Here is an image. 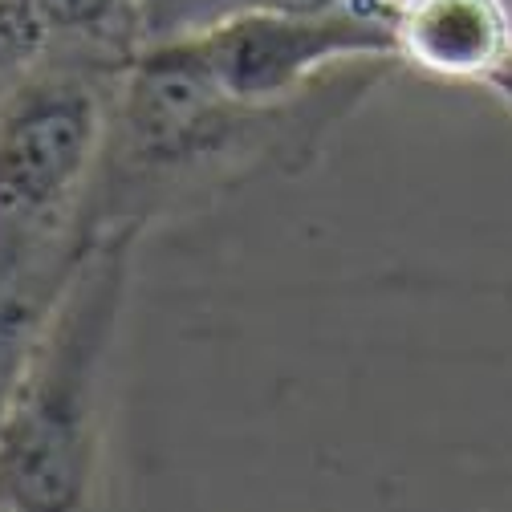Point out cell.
Segmentation results:
<instances>
[{
  "label": "cell",
  "mask_w": 512,
  "mask_h": 512,
  "mask_svg": "<svg viewBox=\"0 0 512 512\" xmlns=\"http://www.w3.org/2000/svg\"><path fill=\"white\" fill-rule=\"evenodd\" d=\"M126 61L57 53L0 94V269L66 273Z\"/></svg>",
  "instance_id": "cell-3"
},
{
  "label": "cell",
  "mask_w": 512,
  "mask_h": 512,
  "mask_svg": "<svg viewBox=\"0 0 512 512\" xmlns=\"http://www.w3.org/2000/svg\"><path fill=\"white\" fill-rule=\"evenodd\" d=\"M200 61L212 82L248 102H285L354 61H395L391 13H228L200 29L167 33Z\"/></svg>",
  "instance_id": "cell-4"
},
{
  "label": "cell",
  "mask_w": 512,
  "mask_h": 512,
  "mask_svg": "<svg viewBox=\"0 0 512 512\" xmlns=\"http://www.w3.org/2000/svg\"><path fill=\"white\" fill-rule=\"evenodd\" d=\"M395 61L431 82L488 86L512 57L508 0H395Z\"/></svg>",
  "instance_id": "cell-5"
},
{
  "label": "cell",
  "mask_w": 512,
  "mask_h": 512,
  "mask_svg": "<svg viewBox=\"0 0 512 512\" xmlns=\"http://www.w3.org/2000/svg\"><path fill=\"white\" fill-rule=\"evenodd\" d=\"M399 70L354 61L285 102L228 94L179 37H151L114 90L106 147L82 208V232L187 220L261 179H293L322 159L338 126Z\"/></svg>",
  "instance_id": "cell-1"
},
{
  "label": "cell",
  "mask_w": 512,
  "mask_h": 512,
  "mask_svg": "<svg viewBox=\"0 0 512 512\" xmlns=\"http://www.w3.org/2000/svg\"><path fill=\"white\" fill-rule=\"evenodd\" d=\"M167 5V0H143V17H147V29H151V21H155V13Z\"/></svg>",
  "instance_id": "cell-9"
},
{
  "label": "cell",
  "mask_w": 512,
  "mask_h": 512,
  "mask_svg": "<svg viewBox=\"0 0 512 512\" xmlns=\"http://www.w3.org/2000/svg\"><path fill=\"white\" fill-rule=\"evenodd\" d=\"M74 269V265H70ZM66 273H33V269H0V423L9 415L13 391L29 362L33 338L45 322L57 289L66 285Z\"/></svg>",
  "instance_id": "cell-6"
},
{
  "label": "cell",
  "mask_w": 512,
  "mask_h": 512,
  "mask_svg": "<svg viewBox=\"0 0 512 512\" xmlns=\"http://www.w3.org/2000/svg\"><path fill=\"white\" fill-rule=\"evenodd\" d=\"M252 9H273V13H326V9H374V13H391L395 0H167L155 13L147 41L183 33V29H200L216 17L228 13H252Z\"/></svg>",
  "instance_id": "cell-7"
},
{
  "label": "cell",
  "mask_w": 512,
  "mask_h": 512,
  "mask_svg": "<svg viewBox=\"0 0 512 512\" xmlns=\"http://www.w3.org/2000/svg\"><path fill=\"white\" fill-rule=\"evenodd\" d=\"M139 244V228L98 232L45 309L0 423V512H70L98 500L110 366Z\"/></svg>",
  "instance_id": "cell-2"
},
{
  "label": "cell",
  "mask_w": 512,
  "mask_h": 512,
  "mask_svg": "<svg viewBox=\"0 0 512 512\" xmlns=\"http://www.w3.org/2000/svg\"><path fill=\"white\" fill-rule=\"evenodd\" d=\"M484 90H488L492 98H500V102H504V106L512 110V57L504 61V66H500L496 74H492V82H488Z\"/></svg>",
  "instance_id": "cell-8"
}]
</instances>
